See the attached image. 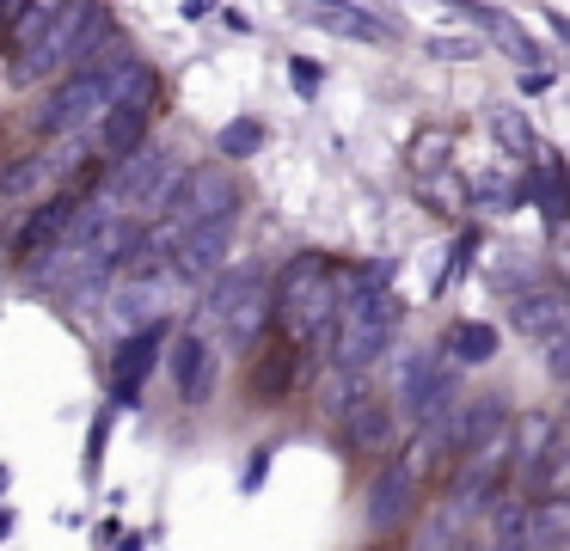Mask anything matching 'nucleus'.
<instances>
[{"label": "nucleus", "mask_w": 570, "mask_h": 551, "mask_svg": "<svg viewBox=\"0 0 570 551\" xmlns=\"http://www.w3.org/2000/svg\"><path fill=\"white\" fill-rule=\"evenodd\" d=\"M136 92H154V68L136 49H117V56L87 61V68L56 80V92L43 98V110H38V129L50 135V141H62V135H92L117 98H136Z\"/></svg>", "instance_id": "1"}, {"label": "nucleus", "mask_w": 570, "mask_h": 551, "mask_svg": "<svg viewBox=\"0 0 570 551\" xmlns=\"http://www.w3.org/2000/svg\"><path fill=\"white\" fill-rule=\"evenodd\" d=\"M337 294H344V269L332 257L320 252L288 257L271 282V325H283V337L301 355L325 362V343H332V325H337Z\"/></svg>", "instance_id": "2"}, {"label": "nucleus", "mask_w": 570, "mask_h": 551, "mask_svg": "<svg viewBox=\"0 0 570 551\" xmlns=\"http://www.w3.org/2000/svg\"><path fill=\"white\" fill-rule=\"evenodd\" d=\"M105 43H111V12H105L99 0H62L56 19L43 24L19 56H7V80H13V86L62 80V73L87 68Z\"/></svg>", "instance_id": "3"}, {"label": "nucleus", "mask_w": 570, "mask_h": 551, "mask_svg": "<svg viewBox=\"0 0 570 551\" xmlns=\"http://www.w3.org/2000/svg\"><path fill=\"white\" fill-rule=\"evenodd\" d=\"M203 325L215 331V350L227 355H252L271 331V276L264 264H234L222 276H209V294H203Z\"/></svg>", "instance_id": "4"}, {"label": "nucleus", "mask_w": 570, "mask_h": 551, "mask_svg": "<svg viewBox=\"0 0 570 551\" xmlns=\"http://www.w3.org/2000/svg\"><path fill=\"white\" fill-rule=\"evenodd\" d=\"M178 154L166 141H136L129 154H117L111 166H105L99 178V196L111 208H124V215H160V203L173 196L178 184Z\"/></svg>", "instance_id": "5"}, {"label": "nucleus", "mask_w": 570, "mask_h": 551, "mask_svg": "<svg viewBox=\"0 0 570 551\" xmlns=\"http://www.w3.org/2000/svg\"><path fill=\"white\" fill-rule=\"evenodd\" d=\"M466 399V374L448 362L442 350H411L399 362V399H393V416H405L411 429H430L442 423L454 404Z\"/></svg>", "instance_id": "6"}, {"label": "nucleus", "mask_w": 570, "mask_h": 551, "mask_svg": "<svg viewBox=\"0 0 570 551\" xmlns=\"http://www.w3.org/2000/svg\"><path fill=\"white\" fill-rule=\"evenodd\" d=\"M417 509H423L417 460H411V453H386L381 472H374V484H368V496H362V521H368V533H399Z\"/></svg>", "instance_id": "7"}, {"label": "nucleus", "mask_w": 570, "mask_h": 551, "mask_svg": "<svg viewBox=\"0 0 570 551\" xmlns=\"http://www.w3.org/2000/svg\"><path fill=\"white\" fill-rule=\"evenodd\" d=\"M173 306H178V288H173V276H166V269H124V276L105 288V313H111L117 331L160 325Z\"/></svg>", "instance_id": "8"}, {"label": "nucleus", "mask_w": 570, "mask_h": 551, "mask_svg": "<svg viewBox=\"0 0 570 551\" xmlns=\"http://www.w3.org/2000/svg\"><path fill=\"white\" fill-rule=\"evenodd\" d=\"M227 252H234V215L227 220H209V227L185 233V239L166 252V276H173V288H197V282L222 276L227 269Z\"/></svg>", "instance_id": "9"}, {"label": "nucleus", "mask_w": 570, "mask_h": 551, "mask_svg": "<svg viewBox=\"0 0 570 551\" xmlns=\"http://www.w3.org/2000/svg\"><path fill=\"white\" fill-rule=\"evenodd\" d=\"M160 362H166V374H173V392H178L185 404H203V399L215 392V374H222V355H215L209 331H197V325H185L178 337H166Z\"/></svg>", "instance_id": "10"}, {"label": "nucleus", "mask_w": 570, "mask_h": 551, "mask_svg": "<svg viewBox=\"0 0 570 551\" xmlns=\"http://www.w3.org/2000/svg\"><path fill=\"white\" fill-rule=\"evenodd\" d=\"M166 337H173V325H141V331H124L117 337V355H111V404L117 411H129V404L141 399V386H148L154 362H160Z\"/></svg>", "instance_id": "11"}, {"label": "nucleus", "mask_w": 570, "mask_h": 551, "mask_svg": "<svg viewBox=\"0 0 570 551\" xmlns=\"http://www.w3.org/2000/svg\"><path fill=\"white\" fill-rule=\"evenodd\" d=\"M75 215H80V196L75 190H56V196H43V203H31V215L13 227V257L19 264H38L43 252H56V245L68 239V227H75Z\"/></svg>", "instance_id": "12"}, {"label": "nucleus", "mask_w": 570, "mask_h": 551, "mask_svg": "<svg viewBox=\"0 0 570 551\" xmlns=\"http://www.w3.org/2000/svg\"><path fill=\"white\" fill-rule=\"evenodd\" d=\"M332 423H337V441H344V453H356V460H374V453L393 447L399 416H393V404H386V399H374V392H356V399H350L344 411L332 416Z\"/></svg>", "instance_id": "13"}, {"label": "nucleus", "mask_w": 570, "mask_h": 551, "mask_svg": "<svg viewBox=\"0 0 570 551\" xmlns=\"http://www.w3.org/2000/svg\"><path fill=\"white\" fill-rule=\"evenodd\" d=\"M509 318H515V331H521V337H533V343L570 337V306H564V294H558L552 282H540V288H521L515 306H509Z\"/></svg>", "instance_id": "14"}, {"label": "nucleus", "mask_w": 570, "mask_h": 551, "mask_svg": "<svg viewBox=\"0 0 570 551\" xmlns=\"http://www.w3.org/2000/svg\"><path fill=\"white\" fill-rule=\"evenodd\" d=\"M148 122H154V92L117 98V105L105 110V122L92 129V147H99L105 159H117V154H129L136 141H148Z\"/></svg>", "instance_id": "15"}, {"label": "nucleus", "mask_w": 570, "mask_h": 551, "mask_svg": "<svg viewBox=\"0 0 570 551\" xmlns=\"http://www.w3.org/2000/svg\"><path fill=\"white\" fill-rule=\"evenodd\" d=\"M307 24H320V31L332 37H350V43H393V24L381 19V12L368 7H337V0H307V12H301Z\"/></svg>", "instance_id": "16"}, {"label": "nucleus", "mask_w": 570, "mask_h": 551, "mask_svg": "<svg viewBox=\"0 0 570 551\" xmlns=\"http://www.w3.org/2000/svg\"><path fill=\"white\" fill-rule=\"evenodd\" d=\"M497 325H484V318H460L454 331H448L442 343H435V350L448 355V362L460 367V374H466V367H484V362H497Z\"/></svg>", "instance_id": "17"}, {"label": "nucleus", "mask_w": 570, "mask_h": 551, "mask_svg": "<svg viewBox=\"0 0 570 551\" xmlns=\"http://www.w3.org/2000/svg\"><path fill=\"white\" fill-rule=\"evenodd\" d=\"M472 521H479V509H466V502H435L430 514H423V539H417V551H454V545H466L472 539Z\"/></svg>", "instance_id": "18"}, {"label": "nucleus", "mask_w": 570, "mask_h": 551, "mask_svg": "<svg viewBox=\"0 0 570 551\" xmlns=\"http://www.w3.org/2000/svg\"><path fill=\"white\" fill-rule=\"evenodd\" d=\"M442 7H454L460 19L484 24V31H491V37H497V43H503V49H509V56H515V61H540V49H533V37L521 31L515 19H503V12H497V7H484V0H442Z\"/></svg>", "instance_id": "19"}, {"label": "nucleus", "mask_w": 570, "mask_h": 551, "mask_svg": "<svg viewBox=\"0 0 570 551\" xmlns=\"http://www.w3.org/2000/svg\"><path fill=\"white\" fill-rule=\"evenodd\" d=\"M528 551H570V502H528Z\"/></svg>", "instance_id": "20"}, {"label": "nucleus", "mask_w": 570, "mask_h": 551, "mask_svg": "<svg viewBox=\"0 0 570 551\" xmlns=\"http://www.w3.org/2000/svg\"><path fill=\"white\" fill-rule=\"evenodd\" d=\"M521 196H533V203H540V215L552 220H564V171H558V159L552 154H540L528 166V178H521Z\"/></svg>", "instance_id": "21"}, {"label": "nucleus", "mask_w": 570, "mask_h": 551, "mask_svg": "<svg viewBox=\"0 0 570 551\" xmlns=\"http://www.w3.org/2000/svg\"><path fill=\"white\" fill-rule=\"evenodd\" d=\"M491 551H528V502L515 496L491 502Z\"/></svg>", "instance_id": "22"}, {"label": "nucleus", "mask_w": 570, "mask_h": 551, "mask_svg": "<svg viewBox=\"0 0 570 551\" xmlns=\"http://www.w3.org/2000/svg\"><path fill=\"white\" fill-rule=\"evenodd\" d=\"M56 7H62V0H26V7H19L13 19H7V31H0V43H7V56H19V49H26L31 37H38L43 24L56 19Z\"/></svg>", "instance_id": "23"}, {"label": "nucleus", "mask_w": 570, "mask_h": 551, "mask_svg": "<svg viewBox=\"0 0 570 551\" xmlns=\"http://www.w3.org/2000/svg\"><path fill=\"white\" fill-rule=\"evenodd\" d=\"M258 147H264V122L239 117V122H227V129H222V154L227 159H252Z\"/></svg>", "instance_id": "24"}, {"label": "nucleus", "mask_w": 570, "mask_h": 551, "mask_svg": "<svg viewBox=\"0 0 570 551\" xmlns=\"http://www.w3.org/2000/svg\"><path fill=\"white\" fill-rule=\"evenodd\" d=\"M497 141H503V147H515V154H528V147H533V129H528V117H515V110H503V117H497Z\"/></svg>", "instance_id": "25"}, {"label": "nucleus", "mask_w": 570, "mask_h": 551, "mask_svg": "<svg viewBox=\"0 0 570 551\" xmlns=\"http://www.w3.org/2000/svg\"><path fill=\"white\" fill-rule=\"evenodd\" d=\"M288 374H295V367H288V355H283V362H264L258 367V399H271V392H276V399H283V392H288Z\"/></svg>", "instance_id": "26"}, {"label": "nucleus", "mask_w": 570, "mask_h": 551, "mask_svg": "<svg viewBox=\"0 0 570 551\" xmlns=\"http://www.w3.org/2000/svg\"><path fill=\"white\" fill-rule=\"evenodd\" d=\"M540 350H546V374L564 380L570 374V337H552V343H540Z\"/></svg>", "instance_id": "27"}, {"label": "nucleus", "mask_w": 570, "mask_h": 551, "mask_svg": "<svg viewBox=\"0 0 570 551\" xmlns=\"http://www.w3.org/2000/svg\"><path fill=\"white\" fill-rule=\"evenodd\" d=\"M215 0H178V19H209Z\"/></svg>", "instance_id": "28"}, {"label": "nucleus", "mask_w": 570, "mask_h": 551, "mask_svg": "<svg viewBox=\"0 0 570 551\" xmlns=\"http://www.w3.org/2000/svg\"><path fill=\"white\" fill-rule=\"evenodd\" d=\"M271 453H276V447H258V460L246 465V490H252V484H258V478H264V465H271Z\"/></svg>", "instance_id": "29"}, {"label": "nucleus", "mask_w": 570, "mask_h": 551, "mask_svg": "<svg viewBox=\"0 0 570 551\" xmlns=\"http://www.w3.org/2000/svg\"><path fill=\"white\" fill-rule=\"evenodd\" d=\"M295 86H301V92H313V86H320V73H313L301 56H295Z\"/></svg>", "instance_id": "30"}, {"label": "nucleus", "mask_w": 570, "mask_h": 551, "mask_svg": "<svg viewBox=\"0 0 570 551\" xmlns=\"http://www.w3.org/2000/svg\"><path fill=\"white\" fill-rule=\"evenodd\" d=\"M7 19H13V0H0V31H7Z\"/></svg>", "instance_id": "31"}, {"label": "nucleus", "mask_w": 570, "mask_h": 551, "mask_svg": "<svg viewBox=\"0 0 570 551\" xmlns=\"http://www.w3.org/2000/svg\"><path fill=\"white\" fill-rule=\"evenodd\" d=\"M337 7H374V0H337Z\"/></svg>", "instance_id": "32"}, {"label": "nucleus", "mask_w": 570, "mask_h": 551, "mask_svg": "<svg viewBox=\"0 0 570 551\" xmlns=\"http://www.w3.org/2000/svg\"><path fill=\"white\" fill-rule=\"evenodd\" d=\"M454 551H479V545H472V539H466V545H454Z\"/></svg>", "instance_id": "33"}]
</instances>
